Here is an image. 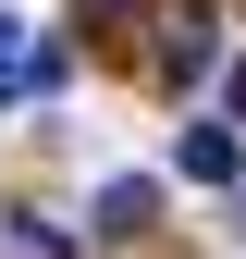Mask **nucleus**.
I'll use <instances>...</instances> for the list:
<instances>
[{
  "label": "nucleus",
  "mask_w": 246,
  "mask_h": 259,
  "mask_svg": "<svg viewBox=\"0 0 246 259\" xmlns=\"http://www.w3.org/2000/svg\"><path fill=\"white\" fill-rule=\"evenodd\" d=\"M209 62H222V25H209V0H160V37H148V74H160V87H197Z\"/></svg>",
  "instance_id": "1"
},
{
  "label": "nucleus",
  "mask_w": 246,
  "mask_h": 259,
  "mask_svg": "<svg viewBox=\"0 0 246 259\" xmlns=\"http://www.w3.org/2000/svg\"><path fill=\"white\" fill-rule=\"evenodd\" d=\"M148 222H160V198H148L136 173H123V185H99V235H148Z\"/></svg>",
  "instance_id": "2"
},
{
  "label": "nucleus",
  "mask_w": 246,
  "mask_h": 259,
  "mask_svg": "<svg viewBox=\"0 0 246 259\" xmlns=\"http://www.w3.org/2000/svg\"><path fill=\"white\" fill-rule=\"evenodd\" d=\"M222 111H246V62H234V74H222Z\"/></svg>",
  "instance_id": "6"
},
{
  "label": "nucleus",
  "mask_w": 246,
  "mask_h": 259,
  "mask_svg": "<svg viewBox=\"0 0 246 259\" xmlns=\"http://www.w3.org/2000/svg\"><path fill=\"white\" fill-rule=\"evenodd\" d=\"M184 173H197V185L234 173V136H222V123H184Z\"/></svg>",
  "instance_id": "4"
},
{
  "label": "nucleus",
  "mask_w": 246,
  "mask_h": 259,
  "mask_svg": "<svg viewBox=\"0 0 246 259\" xmlns=\"http://www.w3.org/2000/svg\"><path fill=\"white\" fill-rule=\"evenodd\" d=\"M0 99H37V50L13 37V13H0Z\"/></svg>",
  "instance_id": "5"
},
{
  "label": "nucleus",
  "mask_w": 246,
  "mask_h": 259,
  "mask_svg": "<svg viewBox=\"0 0 246 259\" xmlns=\"http://www.w3.org/2000/svg\"><path fill=\"white\" fill-rule=\"evenodd\" d=\"M160 0H74V37H136Z\"/></svg>",
  "instance_id": "3"
}]
</instances>
